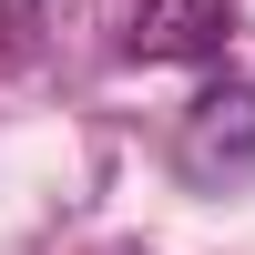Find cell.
I'll use <instances>...</instances> for the list:
<instances>
[{"label": "cell", "mask_w": 255, "mask_h": 255, "mask_svg": "<svg viewBox=\"0 0 255 255\" xmlns=\"http://www.w3.org/2000/svg\"><path fill=\"white\" fill-rule=\"evenodd\" d=\"M174 153H184V174H194V184L255 174V82H215V92H204L194 113H184Z\"/></svg>", "instance_id": "1"}, {"label": "cell", "mask_w": 255, "mask_h": 255, "mask_svg": "<svg viewBox=\"0 0 255 255\" xmlns=\"http://www.w3.org/2000/svg\"><path fill=\"white\" fill-rule=\"evenodd\" d=\"M235 31V0H133L123 51L133 61H215Z\"/></svg>", "instance_id": "2"}]
</instances>
